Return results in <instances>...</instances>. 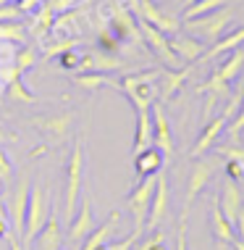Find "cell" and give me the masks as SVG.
I'll list each match as a JSON object with an SVG mask.
<instances>
[{
    "instance_id": "cell-1",
    "label": "cell",
    "mask_w": 244,
    "mask_h": 250,
    "mask_svg": "<svg viewBox=\"0 0 244 250\" xmlns=\"http://www.w3.org/2000/svg\"><path fill=\"white\" fill-rule=\"evenodd\" d=\"M84 168H87V158H84V137H79L71 147V155L66 161V182H63V221L69 224L74 219L81 200V190H84Z\"/></svg>"
},
{
    "instance_id": "cell-2",
    "label": "cell",
    "mask_w": 244,
    "mask_h": 250,
    "mask_svg": "<svg viewBox=\"0 0 244 250\" xmlns=\"http://www.w3.org/2000/svg\"><path fill=\"white\" fill-rule=\"evenodd\" d=\"M158 79H160V69L137 71L121 79L116 90L126 92V98L131 100V105L137 111H147L155 103V98H158Z\"/></svg>"
},
{
    "instance_id": "cell-3",
    "label": "cell",
    "mask_w": 244,
    "mask_h": 250,
    "mask_svg": "<svg viewBox=\"0 0 244 250\" xmlns=\"http://www.w3.org/2000/svg\"><path fill=\"white\" fill-rule=\"evenodd\" d=\"M155 187H158V174L139 177V185L134 187L124 200L129 213H131V219H134V232L137 234L145 232V221H147V213H150V203H152Z\"/></svg>"
},
{
    "instance_id": "cell-4",
    "label": "cell",
    "mask_w": 244,
    "mask_h": 250,
    "mask_svg": "<svg viewBox=\"0 0 244 250\" xmlns=\"http://www.w3.org/2000/svg\"><path fill=\"white\" fill-rule=\"evenodd\" d=\"M47 213H50V206H47V187L42 182L32 185L29 190V203H26V219H24V242L32 245L35 237L39 234V229L45 227Z\"/></svg>"
},
{
    "instance_id": "cell-5",
    "label": "cell",
    "mask_w": 244,
    "mask_h": 250,
    "mask_svg": "<svg viewBox=\"0 0 244 250\" xmlns=\"http://www.w3.org/2000/svg\"><path fill=\"white\" fill-rule=\"evenodd\" d=\"M213 174H215V166L210 158H194L192 168H189V179H187V195H184V208L179 213V221H187L189 219V211H192L194 200L200 198V192L213 182Z\"/></svg>"
},
{
    "instance_id": "cell-6",
    "label": "cell",
    "mask_w": 244,
    "mask_h": 250,
    "mask_svg": "<svg viewBox=\"0 0 244 250\" xmlns=\"http://www.w3.org/2000/svg\"><path fill=\"white\" fill-rule=\"evenodd\" d=\"M231 19H234L231 8H218L213 13H205V16L189 19L187 29L194 32V35H200V37H205V40H210V42H215V40H221V35L228 29Z\"/></svg>"
},
{
    "instance_id": "cell-7",
    "label": "cell",
    "mask_w": 244,
    "mask_h": 250,
    "mask_svg": "<svg viewBox=\"0 0 244 250\" xmlns=\"http://www.w3.org/2000/svg\"><path fill=\"white\" fill-rule=\"evenodd\" d=\"M139 32H142V40L150 45V50L158 56L163 63H168V69H181V61L179 56L171 50V42H168V35H163L160 29H155L152 24H147L145 19H139Z\"/></svg>"
},
{
    "instance_id": "cell-8",
    "label": "cell",
    "mask_w": 244,
    "mask_h": 250,
    "mask_svg": "<svg viewBox=\"0 0 244 250\" xmlns=\"http://www.w3.org/2000/svg\"><path fill=\"white\" fill-rule=\"evenodd\" d=\"M94 229V213H92V200L90 195L79 200V208L74 213V219L69 221V232H66V242L69 245H81L84 237Z\"/></svg>"
},
{
    "instance_id": "cell-9",
    "label": "cell",
    "mask_w": 244,
    "mask_h": 250,
    "mask_svg": "<svg viewBox=\"0 0 244 250\" xmlns=\"http://www.w3.org/2000/svg\"><path fill=\"white\" fill-rule=\"evenodd\" d=\"M32 124L37 126V132L47 137L53 145L63 143L66 134L71 132L74 126V111H66V113H50V116H42V119H32Z\"/></svg>"
},
{
    "instance_id": "cell-10",
    "label": "cell",
    "mask_w": 244,
    "mask_h": 250,
    "mask_svg": "<svg viewBox=\"0 0 244 250\" xmlns=\"http://www.w3.org/2000/svg\"><path fill=\"white\" fill-rule=\"evenodd\" d=\"M168 206H171V187H168V177L166 174H158V187H155L152 203H150V213H147V232H155L168 216Z\"/></svg>"
},
{
    "instance_id": "cell-11",
    "label": "cell",
    "mask_w": 244,
    "mask_h": 250,
    "mask_svg": "<svg viewBox=\"0 0 244 250\" xmlns=\"http://www.w3.org/2000/svg\"><path fill=\"white\" fill-rule=\"evenodd\" d=\"M129 3H131V8L137 11L147 24H152L155 29H160V32H163V35H176V32H179V26H181V24L176 21V19L166 16V13H163L158 5L152 3V0H129Z\"/></svg>"
},
{
    "instance_id": "cell-12",
    "label": "cell",
    "mask_w": 244,
    "mask_h": 250,
    "mask_svg": "<svg viewBox=\"0 0 244 250\" xmlns=\"http://www.w3.org/2000/svg\"><path fill=\"white\" fill-rule=\"evenodd\" d=\"M29 190H32V182L21 177V182H16L13 187V198H11V208H8V221L13 227V232L21 237L24 234V219H26V203H29Z\"/></svg>"
},
{
    "instance_id": "cell-13",
    "label": "cell",
    "mask_w": 244,
    "mask_h": 250,
    "mask_svg": "<svg viewBox=\"0 0 244 250\" xmlns=\"http://www.w3.org/2000/svg\"><path fill=\"white\" fill-rule=\"evenodd\" d=\"M35 245H37V250H60L63 248V227H60L56 203L50 206L47 221H45V227L39 229V234L35 237Z\"/></svg>"
},
{
    "instance_id": "cell-14",
    "label": "cell",
    "mask_w": 244,
    "mask_h": 250,
    "mask_svg": "<svg viewBox=\"0 0 244 250\" xmlns=\"http://www.w3.org/2000/svg\"><path fill=\"white\" fill-rule=\"evenodd\" d=\"M150 113H152V145L160 147L163 155L171 158L173 150H176V143H173V134H171V124H168L166 113H163V105L160 103H152L150 105Z\"/></svg>"
},
{
    "instance_id": "cell-15",
    "label": "cell",
    "mask_w": 244,
    "mask_h": 250,
    "mask_svg": "<svg viewBox=\"0 0 244 250\" xmlns=\"http://www.w3.org/2000/svg\"><path fill=\"white\" fill-rule=\"evenodd\" d=\"M210 234H213V240L218 242L221 248L231 245L234 237H236V229L234 224L223 216L221 206H218V195H215L213 200H210Z\"/></svg>"
},
{
    "instance_id": "cell-16",
    "label": "cell",
    "mask_w": 244,
    "mask_h": 250,
    "mask_svg": "<svg viewBox=\"0 0 244 250\" xmlns=\"http://www.w3.org/2000/svg\"><path fill=\"white\" fill-rule=\"evenodd\" d=\"M218 206H221V211L223 216H226L228 221H236V216H239L242 211V206H244V198H242V190H239V185L231 179H226L223 182V187H221V195H218Z\"/></svg>"
},
{
    "instance_id": "cell-17",
    "label": "cell",
    "mask_w": 244,
    "mask_h": 250,
    "mask_svg": "<svg viewBox=\"0 0 244 250\" xmlns=\"http://www.w3.org/2000/svg\"><path fill=\"white\" fill-rule=\"evenodd\" d=\"M168 42H171V50L179 56L181 63H194V61H200L202 53H205V45H202L197 37H187V35H179V32H176L173 40H168Z\"/></svg>"
},
{
    "instance_id": "cell-18",
    "label": "cell",
    "mask_w": 244,
    "mask_h": 250,
    "mask_svg": "<svg viewBox=\"0 0 244 250\" xmlns=\"http://www.w3.org/2000/svg\"><path fill=\"white\" fill-rule=\"evenodd\" d=\"M189 74H192V66H181V69H168V71H160L163 82L158 84V95L160 100L166 103V100H171L176 92L184 87V82L189 79Z\"/></svg>"
},
{
    "instance_id": "cell-19",
    "label": "cell",
    "mask_w": 244,
    "mask_h": 250,
    "mask_svg": "<svg viewBox=\"0 0 244 250\" xmlns=\"http://www.w3.org/2000/svg\"><path fill=\"white\" fill-rule=\"evenodd\" d=\"M118 221H121V213H118V211H111V216H108L103 224L94 227L92 232L84 237V242H81V250H97V248H103L105 242L111 240V234L116 232Z\"/></svg>"
},
{
    "instance_id": "cell-20",
    "label": "cell",
    "mask_w": 244,
    "mask_h": 250,
    "mask_svg": "<svg viewBox=\"0 0 244 250\" xmlns=\"http://www.w3.org/2000/svg\"><path fill=\"white\" fill-rule=\"evenodd\" d=\"M134 168H137V177H147V174H160L163 168V150L160 147H145V150L134 153Z\"/></svg>"
},
{
    "instance_id": "cell-21",
    "label": "cell",
    "mask_w": 244,
    "mask_h": 250,
    "mask_svg": "<svg viewBox=\"0 0 244 250\" xmlns=\"http://www.w3.org/2000/svg\"><path fill=\"white\" fill-rule=\"evenodd\" d=\"M228 84H231V82H226L218 71H213L205 82L197 87L200 92H205V95H207V103H205L207 111H213V105H215V100H218V98H228V92H231V90H228Z\"/></svg>"
},
{
    "instance_id": "cell-22",
    "label": "cell",
    "mask_w": 244,
    "mask_h": 250,
    "mask_svg": "<svg viewBox=\"0 0 244 250\" xmlns=\"http://www.w3.org/2000/svg\"><path fill=\"white\" fill-rule=\"evenodd\" d=\"M152 113L147 111H137V129H134V153L145 150L152 145Z\"/></svg>"
},
{
    "instance_id": "cell-23",
    "label": "cell",
    "mask_w": 244,
    "mask_h": 250,
    "mask_svg": "<svg viewBox=\"0 0 244 250\" xmlns=\"http://www.w3.org/2000/svg\"><path fill=\"white\" fill-rule=\"evenodd\" d=\"M242 45H244V26H239V29H234L231 35H226V37L215 40V45H213V48L202 53V61L218 58L221 53H231V50H236V48H242Z\"/></svg>"
},
{
    "instance_id": "cell-24",
    "label": "cell",
    "mask_w": 244,
    "mask_h": 250,
    "mask_svg": "<svg viewBox=\"0 0 244 250\" xmlns=\"http://www.w3.org/2000/svg\"><path fill=\"white\" fill-rule=\"evenodd\" d=\"M74 84H79L81 90H103V87H118V82L108 79L103 71H81L74 77Z\"/></svg>"
},
{
    "instance_id": "cell-25",
    "label": "cell",
    "mask_w": 244,
    "mask_h": 250,
    "mask_svg": "<svg viewBox=\"0 0 244 250\" xmlns=\"http://www.w3.org/2000/svg\"><path fill=\"white\" fill-rule=\"evenodd\" d=\"M226 3H228V0H194V3H189L187 11L181 13V21L205 16V13H213V11H218V8H226Z\"/></svg>"
},
{
    "instance_id": "cell-26",
    "label": "cell",
    "mask_w": 244,
    "mask_h": 250,
    "mask_svg": "<svg viewBox=\"0 0 244 250\" xmlns=\"http://www.w3.org/2000/svg\"><path fill=\"white\" fill-rule=\"evenodd\" d=\"M242 69H244V48H236V50H231V56L223 61V63H221L215 71H218L221 77L226 79V82H234L236 74H239Z\"/></svg>"
},
{
    "instance_id": "cell-27",
    "label": "cell",
    "mask_w": 244,
    "mask_h": 250,
    "mask_svg": "<svg viewBox=\"0 0 244 250\" xmlns=\"http://www.w3.org/2000/svg\"><path fill=\"white\" fill-rule=\"evenodd\" d=\"M5 95H8L13 103H29V105H35L37 103V95H32L29 90H26V84L21 82V77H13L8 87H5Z\"/></svg>"
},
{
    "instance_id": "cell-28",
    "label": "cell",
    "mask_w": 244,
    "mask_h": 250,
    "mask_svg": "<svg viewBox=\"0 0 244 250\" xmlns=\"http://www.w3.org/2000/svg\"><path fill=\"white\" fill-rule=\"evenodd\" d=\"M242 132H244V103L239 105V111L234 113V119L226 124L223 134L228 137V143H231V145H242Z\"/></svg>"
},
{
    "instance_id": "cell-29",
    "label": "cell",
    "mask_w": 244,
    "mask_h": 250,
    "mask_svg": "<svg viewBox=\"0 0 244 250\" xmlns=\"http://www.w3.org/2000/svg\"><path fill=\"white\" fill-rule=\"evenodd\" d=\"M53 21H56V11L45 3L42 8H39L37 19H35V35H45V32L53 26Z\"/></svg>"
},
{
    "instance_id": "cell-30",
    "label": "cell",
    "mask_w": 244,
    "mask_h": 250,
    "mask_svg": "<svg viewBox=\"0 0 244 250\" xmlns=\"http://www.w3.org/2000/svg\"><path fill=\"white\" fill-rule=\"evenodd\" d=\"M35 63H37V50L35 48H21L16 53V63L13 66H16L19 74H24V71H29Z\"/></svg>"
},
{
    "instance_id": "cell-31",
    "label": "cell",
    "mask_w": 244,
    "mask_h": 250,
    "mask_svg": "<svg viewBox=\"0 0 244 250\" xmlns=\"http://www.w3.org/2000/svg\"><path fill=\"white\" fill-rule=\"evenodd\" d=\"M0 40L5 42H21L24 40V29L19 21H3L0 24Z\"/></svg>"
},
{
    "instance_id": "cell-32",
    "label": "cell",
    "mask_w": 244,
    "mask_h": 250,
    "mask_svg": "<svg viewBox=\"0 0 244 250\" xmlns=\"http://www.w3.org/2000/svg\"><path fill=\"white\" fill-rule=\"evenodd\" d=\"M223 171H226V179L231 182H244V161L239 158H226V166H223Z\"/></svg>"
},
{
    "instance_id": "cell-33",
    "label": "cell",
    "mask_w": 244,
    "mask_h": 250,
    "mask_svg": "<svg viewBox=\"0 0 244 250\" xmlns=\"http://www.w3.org/2000/svg\"><path fill=\"white\" fill-rule=\"evenodd\" d=\"M13 164H11V158L5 155V150H0V185L3 187H11L13 185Z\"/></svg>"
},
{
    "instance_id": "cell-34",
    "label": "cell",
    "mask_w": 244,
    "mask_h": 250,
    "mask_svg": "<svg viewBox=\"0 0 244 250\" xmlns=\"http://www.w3.org/2000/svg\"><path fill=\"white\" fill-rule=\"evenodd\" d=\"M210 150H215L218 155H223V158H239V161H244V147L242 145H213Z\"/></svg>"
},
{
    "instance_id": "cell-35",
    "label": "cell",
    "mask_w": 244,
    "mask_h": 250,
    "mask_svg": "<svg viewBox=\"0 0 244 250\" xmlns=\"http://www.w3.org/2000/svg\"><path fill=\"white\" fill-rule=\"evenodd\" d=\"M139 237H142V234L131 232L126 240H121V242H105V245H103V248H97V250H131V248L139 242Z\"/></svg>"
},
{
    "instance_id": "cell-36",
    "label": "cell",
    "mask_w": 244,
    "mask_h": 250,
    "mask_svg": "<svg viewBox=\"0 0 244 250\" xmlns=\"http://www.w3.org/2000/svg\"><path fill=\"white\" fill-rule=\"evenodd\" d=\"M24 13H21V8H19L16 3H5V5H0V24L3 21H19Z\"/></svg>"
},
{
    "instance_id": "cell-37",
    "label": "cell",
    "mask_w": 244,
    "mask_h": 250,
    "mask_svg": "<svg viewBox=\"0 0 244 250\" xmlns=\"http://www.w3.org/2000/svg\"><path fill=\"white\" fill-rule=\"evenodd\" d=\"M79 58H81L79 53L74 50V48H69V50H63V53L58 56V63L63 66V69H76V66H79Z\"/></svg>"
},
{
    "instance_id": "cell-38",
    "label": "cell",
    "mask_w": 244,
    "mask_h": 250,
    "mask_svg": "<svg viewBox=\"0 0 244 250\" xmlns=\"http://www.w3.org/2000/svg\"><path fill=\"white\" fill-rule=\"evenodd\" d=\"M176 250H189L187 248V221H179V232H176Z\"/></svg>"
},
{
    "instance_id": "cell-39",
    "label": "cell",
    "mask_w": 244,
    "mask_h": 250,
    "mask_svg": "<svg viewBox=\"0 0 244 250\" xmlns=\"http://www.w3.org/2000/svg\"><path fill=\"white\" fill-rule=\"evenodd\" d=\"M234 229H236V240L244 242V206H242V211H239V216H236V221H234Z\"/></svg>"
},
{
    "instance_id": "cell-40",
    "label": "cell",
    "mask_w": 244,
    "mask_h": 250,
    "mask_svg": "<svg viewBox=\"0 0 244 250\" xmlns=\"http://www.w3.org/2000/svg\"><path fill=\"white\" fill-rule=\"evenodd\" d=\"M5 240H8V248L11 250H24V245H21V240H19L16 232H8V237H5Z\"/></svg>"
},
{
    "instance_id": "cell-41",
    "label": "cell",
    "mask_w": 244,
    "mask_h": 250,
    "mask_svg": "<svg viewBox=\"0 0 244 250\" xmlns=\"http://www.w3.org/2000/svg\"><path fill=\"white\" fill-rule=\"evenodd\" d=\"M8 232H11V227H8V216H0V240L8 237Z\"/></svg>"
},
{
    "instance_id": "cell-42",
    "label": "cell",
    "mask_w": 244,
    "mask_h": 250,
    "mask_svg": "<svg viewBox=\"0 0 244 250\" xmlns=\"http://www.w3.org/2000/svg\"><path fill=\"white\" fill-rule=\"evenodd\" d=\"M8 140H13V134H8V132L3 129V126H0V145H3V143H8Z\"/></svg>"
},
{
    "instance_id": "cell-43",
    "label": "cell",
    "mask_w": 244,
    "mask_h": 250,
    "mask_svg": "<svg viewBox=\"0 0 244 250\" xmlns=\"http://www.w3.org/2000/svg\"><path fill=\"white\" fill-rule=\"evenodd\" d=\"M147 250H168V248H166V245H163V240H155V242H152V245H150V248H147Z\"/></svg>"
},
{
    "instance_id": "cell-44",
    "label": "cell",
    "mask_w": 244,
    "mask_h": 250,
    "mask_svg": "<svg viewBox=\"0 0 244 250\" xmlns=\"http://www.w3.org/2000/svg\"><path fill=\"white\" fill-rule=\"evenodd\" d=\"M42 153H47V147L45 145H37L35 150H32V158H37V155H42Z\"/></svg>"
},
{
    "instance_id": "cell-45",
    "label": "cell",
    "mask_w": 244,
    "mask_h": 250,
    "mask_svg": "<svg viewBox=\"0 0 244 250\" xmlns=\"http://www.w3.org/2000/svg\"><path fill=\"white\" fill-rule=\"evenodd\" d=\"M0 216H8V213H5V198H3V192H0Z\"/></svg>"
},
{
    "instance_id": "cell-46",
    "label": "cell",
    "mask_w": 244,
    "mask_h": 250,
    "mask_svg": "<svg viewBox=\"0 0 244 250\" xmlns=\"http://www.w3.org/2000/svg\"><path fill=\"white\" fill-rule=\"evenodd\" d=\"M231 248H234V250H244V242L234 237V242H231Z\"/></svg>"
},
{
    "instance_id": "cell-47",
    "label": "cell",
    "mask_w": 244,
    "mask_h": 250,
    "mask_svg": "<svg viewBox=\"0 0 244 250\" xmlns=\"http://www.w3.org/2000/svg\"><path fill=\"white\" fill-rule=\"evenodd\" d=\"M239 95H242V100H244V84L239 87Z\"/></svg>"
},
{
    "instance_id": "cell-48",
    "label": "cell",
    "mask_w": 244,
    "mask_h": 250,
    "mask_svg": "<svg viewBox=\"0 0 244 250\" xmlns=\"http://www.w3.org/2000/svg\"><path fill=\"white\" fill-rule=\"evenodd\" d=\"M5 3H13V0H0V5H5Z\"/></svg>"
},
{
    "instance_id": "cell-49",
    "label": "cell",
    "mask_w": 244,
    "mask_h": 250,
    "mask_svg": "<svg viewBox=\"0 0 244 250\" xmlns=\"http://www.w3.org/2000/svg\"><path fill=\"white\" fill-rule=\"evenodd\" d=\"M187 3H194V0H187Z\"/></svg>"
},
{
    "instance_id": "cell-50",
    "label": "cell",
    "mask_w": 244,
    "mask_h": 250,
    "mask_svg": "<svg viewBox=\"0 0 244 250\" xmlns=\"http://www.w3.org/2000/svg\"><path fill=\"white\" fill-rule=\"evenodd\" d=\"M13 3H19V0H13Z\"/></svg>"
},
{
    "instance_id": "cell-51",
    "label": "cell",
    "mask_w": 244,
    "mask_h": 250,
    "mask_svg": "<svg viewBox=\"0 0 244 250\" xmlns=\"http://www.w3.org/2000/svg\"><path fill=\"white\" fill-rule=\"evenodd\" d=\"M60 250H63V248H60Z\"/></svg>"
}]
</instances>
